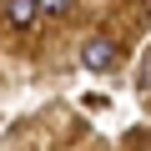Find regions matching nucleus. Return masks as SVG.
Instances as JSON below:
<instances>
[{
    "mask_svg": "<svg viewBox=\"0 0 151 151\" xmlns=\"http://www.w3.org/2000/svg\"><path fill=\"white\" fill-rule=\"evenodd\" d=\"M0 20H5V25H30L35 20V0H5V5H0Z\"/></svg>",
    "mask_w": 151,
    "mask_h": 151,
    "instance_id": "nucleus-2",
    "label": "nucleus"
},
{
    "mask_svg": "<svg viewBox=\"0 0 151 151\" xmlns=\"http://www.w3.org/2000/svg\"><path fill=\"white\" fill-rule=\"evenodd\" d=\"M136 86H141V91L151 96V55H146V65H141V81H136Z\"/></svg>",
    "mask_w": 151,
    "mask_h": 151,
    "instance_id": "nucleus-3",
    "label": "nucleus"
},
{
    "mask_svg": "<svg viewBox=\"0 0 151 151\" xmlns=\"http://www.w3.org/2000/svg\"><path fill=\"white\" fill-rule=\"evenodd\" d=\"M116 60H121V45H116L111 35H91V40L81 45V65H86V70H111Z\"/></svg>",
    "mask_w": 151,
    "mask_h": 151,
    "instance_id": "nucleus-1",
    "label": "nucleus"
}]
</instances>
